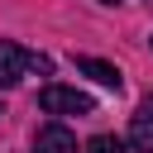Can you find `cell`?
Instances as JSON below:
<instances>
[{
	"label": "cell",
	"instance_id": "6da1fadb",
	"mask_svg": "<svg viewBox=\"0 0 153 153\" xmlns=\"http://www.w3.org/2000/svg\"><path fill=\"white\" fill-rule=\"evenodd\" d=\"M38 110L43 115H91L96 100L86 91H76V86H43L38 91Z\"/></svg>",
	"mask_w": 153,
	"mask_h": 153
},
{
	"label": "cell",
	"instance_id": "7a4b0ae2",
	"mask_svg": "<svg viewBox=\"0 0 153 153\" xmlns=\"http://www.w3.org/2000/svg\"><path fill=\"white\" fill-rule=\"evenodd\" d=\"M129 148L153 153V96H143V105H139L134 120H129Z\"/></svg>",
	"mask_w": 153,
	"mask_h": 153
},
{
	"label": "cell",
	"instance_id": "3957f363",
	"mask_svg": "<svg viewBox=\"0 0 153 153\" xmlns=\"http://www.w3.org/2000/svg\"><path fill=\"white\" fill-rule=\"evenodd\" d=\"M24 53L29 48H19V43H0V86H19L24 81V72H29Z\"/></svg>",
	"mask_w": 153,
	"mask_h": 153
},
{
	"label": "cell",
	"instance_id": "277c9868",
	"mask_svg": "<svg viewBox=\"0 0 153 153\" xmlns=\"http://www.w3.org/2000/svg\"><path fill=\"white\" fill-rule=\"evenodd\" d=\"M33 148L38 153H76V139H72L67 124H43L38 139H33Z\"/></svg>",
	"mask_w": 153,
	"mask_h": 153
},
{
	"label": "cell",
	"instance_id": "5b68a950",
	"mask_svg": "<svg viewBox=\"0 0 153 153\" xmlns=\"http://www.w3.org/2000/svg\"><path fill=\"white\" fill-rule=\"evenodd\" d=\"M76 72H86L91 81H100V86H115V91H120V67H115V62H100V57H76Z\"/></svg>",
	"mask_w": 153,
	"mask_h": 153
},
{
	"label": "cell",
	"instance_id": "8992f818",
	"mask_svg": "<svg viewBox=\"0 0 153 153\" xmlns=\"http://www.w3.org/2000/svg\"><path fill=\"white\" fill-rule=\"evenodd\" d=\"M124 148H129V139H120V134H96L86 143V153H124Z\"/></svg>",
	"mask_w": 153,
	"mask_h": 153
},
{
	"label": "cell",
	"instance_id": "52a82bcc",
	"mask_svg": "<svg viewBox=\"0 0 153 153\" xmlns=\"http://www.w3.org/2000/svg\"><path fill=\"white\" fill-rule=\"evenodd\" d=\"M105 5H120V0H105Z\"/></svg>",
	"mask_w": 153,
	"mask_h": 153
},
{
	"label": "cell",
	"instance_id": "ba28073f",
	"mask_svg": "<svg viewBox=\"0 0 153 153\" xmlns=\"http://www.w3.org/2000/svg\"><path fill=\"white\" fill-rule=\"evenodd\" d=\"M148 43H153V38H148Z\"/></svg>",
	"mask_w": 153,
	"mask_h": 153
},
{
	"label": "cell",
	"instance_id": "9c48e42d",
	"mask_svg": "<svg viewBox=\"0 0 153 153\" xmlns=\"http://www.w3.org/2000/svg\"><path fill=\"white\" fill-rule=\"evenodd\" d=\"M0 115H5V110H0Z\"/></svg>",
	"mask_w": 153,
	"mask_h": 153
}]
</instances>
